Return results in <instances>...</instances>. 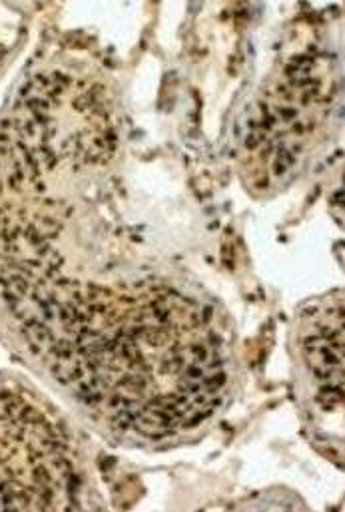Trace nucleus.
<instances>
[{"mask_svg": "<svg viewBox=\"0 0 345 512\" xmlns=\"http://www.w3.org/2000/svg\"><path fill=\"white\" fill-rule=\"evenodd\" d=\"M120 170L106 80L72 60L36 68L0 118V311L90 419L154 441L218 405L230 363L210 303L124 222Z\"/></svg>", "mask_w": 345, "mask_h": 512, "instance_id": "obj_1", "label": "nucleus"}, {"mask_svg": "<svg viewBox=\"0 0 345 512\" xmlns=\"http://www.w3.org/2000/svg\"><path fill=\"white\" fill-rule=\"evenodd\" d=\"M90 487V465L68 421L28 383L0 377V509H82Z\"/></svg>", "mask_w": 345, "mask_h": 512, "instance_id": "obj_2", "label": "nucleus"}, {"mask_svg": "<svg viewBox=\"0 0 345 512\" xmlns=\"http://www.w3.org/2000/svg\"><path fill=\"white\" fill-rule=\"evenodd\" d=\"M344 317L342 293L322 299L306 311L298 331V355L302 387L312 405V417L322 421V429L330 423L342 425L344 395Z\"/></svg>", "mask_w": 345, "mask_h": 512, "instance_id": "obj_3", "label": "nucleus"}, {"mask_svg": "<svg viewBox=\"0 0 345 512\" xmlns=\"http://www.w3.org/2000/svg\"><path fill=\"white\" fill-rule=\"evenodd\" d=\"M6 44H4V40H2V36H0V70L4 68V58H6Z\"/></svg>", "mask_w": 345, "mask_h": 512, "instance_id": "obj_4", "label": "nucleus"}]
</instances>
